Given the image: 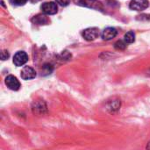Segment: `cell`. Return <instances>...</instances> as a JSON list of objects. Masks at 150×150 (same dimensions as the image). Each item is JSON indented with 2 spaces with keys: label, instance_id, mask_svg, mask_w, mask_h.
<instances>
[{
  "label": "cell",
  "instance_id": "cell-1",
  "mask_svg": "<svg viewBox=\"0 0 150 150\" xmlns=\"http://www.w3.org/2000/svg\"><path fill=\"white\" fill-rule=\"evenodd\" d=\"M83 36L86 40H89V41L94 40L99 36V30L96 27L87 28L83 31Z\"/></svg>",
  "mask_w": 150,
  "mask_h": 150
},
{
  "label": "cell",
  "instance_id": "cell-2",
  "mask_svg": "<svg viewBox=\"0 0 150 150\" xmlns=\"http://www.w3.org/2000/svg\"><path fill=\"white\" fill-rule=\"evenodd\" d=\"M28 61V56L26 54L25 52L24 51H18L15 54L14 57H13V63L16 66H23L24 64L26 63V62Z\"/></svg>",
  "mask_w": 150,
  "mask_h": 150
},
{
  "label": "cell",
  "instance_id": "cell-3",
  "mask_svg": "<svg viewBox=\"0 0 150 150\" xmlns=\"http://www.w3.org/2000/svg\"><path fill=\"white\" fill-rule=\"evenodd\" d=\"M5 84L11 91H18L20 88V83L18 78L14 76H8L5 78Z\"/></svg>",
  "mask_w": 150,
  "mask_h": 150
},
{
  "label": "cell",
  "instance_id": "cell-4",
  "mask_svg": "<svg viewBox=\"0 0 150 150\" xmlns=\"http://www.w3.org/2000/svg\"><path fill=\"white\" fill-rule=\"evenodd\" d=\"M41 10L45 14L53 15L57 12V4L54 2H46L41 5Z\"/></svg>",
  "mask_w": 150,
  "mask_h": 150
},
{
  "label": "cell",
  "instance_id": "cell-5",
  "mask_svg": "<svg viewBox=\"0 0 150 150\" xmlns=\"http://www.w3.org/2000/svg\"><path fill=\"white\" fill-rule=\"evenodd\" d=\"M148 0H132L130 3V8L134 11H143L149 7Z\"/></svg>",
  "mask_w": 150,
  "mask_h": 150
},
{
  "label": "cell",
  "instance_id": "cell-6",
  "mask_svg": "<svg viewBox=\"0 0 150 150\" xmlns=\"http://www.w3.org/2000/svg\"><path fill=\"white\" fill-rule=\"evenodd\" d=\"M35 76H36V72L33 68H31L29 66H25L22 69L21 77L24 80H30V79L34 78Z\"/></svg>",
  "mask_w": 150,
  "mask_h": 150
},
{
  "label": "cell",
  "instance_id": "cell-7",
  "mask_svg": "<svg viewBox=\"0 0 150 150\" xmlns=\"http://www.w3.org/2000/svg\"><path fill=\"white\" fill-rule=\"evenodd\" d=\"M118 32L115 28L113 27H107L105 28L103 33H102V38L105 40H110L113 38L116 37Z\"/></svg>",
  "mask_w": 150,
  "mask_h": 150
},
{
  "label": "cell",
  "instance_id": "cell-8",
  "mask_svg": "<svg viewBox=\"0 0 150 150\" xmlns=\"http://www.w3.org/2000/svg\"><path fill=\"white\" fill-rule=\"evenodd\" d=\"M33 21L39 25H45L48 23V18L45 15H37L33 18Z\"/></svg>",
  "mask_w": 150,
  "mask_h": 150
},
{
  "label": "cell",
  "instance_id": "cell-9",
  "mask_svg": "<svg viewBox=\"0 0 150 150\" xmlns=\"http://www.w3.org/2000/svg\"><path fill=\"white\" fill-rule=\"evenodd\" d=\"M124 40L127 43H128V44L134 42V40H135V34L134 33V32H128V33H127L125 34Z\"/></svg>",
  "mask_w": 150,
  "mask_h": 150
},
{
  "label": "cell",
  "instance_id": "cell-10",
  "mask_svg": "<svg viewBox=\"0 0 150 150\" xmlns=\"http://www.w3.org/2000/svg\"><path fill=\"white\" fill-rule=\"evenodd\" d=\"M114 47H115V48L116 49H118V50H124L126 47H127V42L124 40H119V41H117L116 43H115V45H114Z\"/></svg>",
  "mask_w": 150,
  "mask_h": 150
},
{
  "label": "cell",
  "instance_id": "cell-11",
  "mask_svg": "<svg viewBox=\"0 0 150 150\" xmlns=\"http://www.w3.org/2000/svg\"><path fill=\"white\" fill-rule=\"evenodd\" d=\"M28 0H11V3L16 5H24Z\"/></svg>",
  "mask_w": 150,
  "mask_h": 150
},
{
  "label": "cell",
  "instance_id": "cell-12",
  "mask_svg": "<svg viewBox=\"0 0 150 150\" xmlns=\"http://www.w3.org/2000/svg\"><path fill=\"white\" fill-rule=\"evenodd\" d=\"M55 1L62 6H67L70 3V0H55Z\"/></svg>",
  "mask_w": 150,
  "mask_h": 150
},
{
  "label": "cell",
  "instance_id": "cell-13",
  "mask_svg": "<svg viewBox=\"0 0 150 150\" xmlns=\"http://www.w3.org/2000/svg\"><path fill=\"white\" fill-rule=\"evenodd\" d=\"M9 57V54L6 51H3L2 52V60H5Z\"/></svg>",
  "mask_w": 150,
  "mask_h": 150
},
{
  "label": "cell",
  "instance_id": "cell-14",
  "mask_svg": "<svg viewBox=\"0 0 150 150\" xmlns=\"http://www.w3.org/2000/svg\"><path fill=\"white\" fill-rule=\"evenodd\" d=\"M33 3H37V2H39V1H40V0H31Z\"/></svg>",
  "mask_w": 150,
  "mask_h": 150
}]
</instances>
